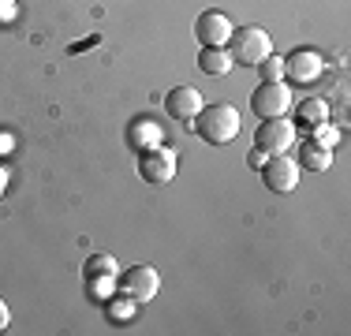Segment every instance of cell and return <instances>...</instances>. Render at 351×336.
I'll list each match as a JSON object with an SVG mask.
<instances>
[{
  "instance_id": "cell-1",
  "label": "cell",
  "mask_w": 351,
  "mask_h": 336,
  "mask_svg": "<svg viewBox=\"0 0 351 336\" xmlns=\"http://www.w3.org/2000/svg\"><path fill=\"white\" fill-rule=\"evenodd\" d=\"M191 123H195L198 139L210 142V146H228V142H236L239 128H243L239 108L236 105H224V101H217V105H202V112H198Z\"/></svg>"
},
{
  "instance_id": "cell-2",
  "label": "cell",
  "mask_w": 351,
  "mask_h": 336,
  "mask_svg": "<svg viewBox=\"0 0 351 336\" xmlns=\"http://www.w3.org/2000/svg\"><path fill=\"white\" fill-rule=\"evenodd\" d=\"M224 49L232 53V64L258 67L273 53V41H269V30H262V27H232V38Z\"/></svg>"
},
{
  "instance_id": "cell-3",
  "label": "cell",
  "mask_w": 351,
  "mask_h": 336,
  "mask_svg": "<svg viewBox=\"0 0 351 336\" xmlns=\"http://www.w3.org/2000/svg\"><path fill=\"white\" fill-rule=\"evenodd\" d=\"M250 108H254L258 120H277V116H288L291 108V90L288 82H262V86L250 94Z\"/></svg>"
},
{
  "instance_id": "cell-4",
  "label": "cell",
  "mask_w": 351,
  "mask_h": 336,
  "mask_svg": "<svg viewBox=\"0 0 351 336\" xmlns=\"http://www.w3.org/2000/svg\"><path fill=\"white\" fill-rule=\"evenodd\" d=\"M295 146V123L277 116V120H262L254 131V149H262L265 157L269 154H288Z\"/></svg>"
},
{
  "instance_id": "cell-5",
  "label": "cell",
  "mask_w": 351,
  "mask_h": 336,
  "mask_svg": "<svg viewBox=\"0 0 351 336\" xmlns=\"http://www.w3.org/2000/svg\"><path fill=\"white\" fill-rule=\"evenodd\" d=\"M176 165H180V157H176V149H169L165 142H157V146H149L138 154V176L146 183H169L176 176Z\"/></svg>"
},
{
  "instance_id": "cell-6",
  "label": "cell",
  "mask_w": 351,
  "mask_h": 336,
  "mask_svg": "<svg viewBox=\"0 0 351 336\" xmlns=\"http://www.w3.org/2000/svg\"><path fill=\"white\" fill-rule=\"evenodd\" d=\"M82 276H86V288L97 302H105L116 288V276H120V265L112 262L108 254H90L86 265H82Z\"/></svg>"
},
{
  "instance_id": "cell-7",
  "label": "cell",
  "mask_w": 351,
  "mask_h": 336,
  "mask_svg": "<svg viewBox=\"0 0 351 336\" xmlns=\"http://www.w3.org/2000/svg\"><path fill=\"white\" fill-rule=\"evenodd\" d=\"M258 172H262L265 187L277 191V195H288V191L299 187V165H295V157H288V154H269Z\"/></svg>"
},
{
  "instance_id": "cell-8",
  "label": "cell",
  "mask_w": 351,
  "mask_h": 336,
  "mask_svg": "<svg viewBox=\"0 0 351 336\" xmlns=\"http://www.w3.org/2000/svg\"><path fill=\"white\" fill-rule=\"evenodd\" d=\"M116 288L135 302H149L157 296V288H161V276H157L154 265H131L123 269V276H116Z\"/></svg>"
},
{
  "instance_id": "cell-9",
  "label": "cell",
  "mask_w": 351,
  "mask_h": 336,
  "mask_svg": "<svg viewBox=\"0 0 351 336\" xmlns=\"http://www.w3.org/2000/svg\"><path fill=\"white\" fill-rule=\"evenodd\" d=\"M202 94H198L195 86H172L169 94H165V112L172 116V120H180V123H191L198 112H202Z\"/></svg>"
},
{
  "instance_id": "cell-10",
  "label": "cell",
  "mask_w": 351,
  "mask_h": 336,
  "mask_svg": "<svg viewBox=\"0 0 351 336\" xmlns=\"http://www.w3.org/2000/svg\"><path fill=\"white\" fill-rule=\"evenodd\" d=\"M195 38L202 41V45H228L232 19L224 12H202L195 19Z\"/></svg>"
},
{
  "instance_id": "cell-11",
  "label": "cell",
  "mask_w": 351,
  "mask_h": 336,
  "mask_svg": "<svg viewBox=\"0 0 351 336\" xmlns=\"http://www.w3.org/2000/svg\"><path fill=\"white\" fill-rule=\"evenodd\" d=\"M322 67H325V60L314 49H295L291 56H284V75L291 82H314L322 75Z\"/></svg>"
},
{
  "instance_id": "cell-12",
  "label": "cell",
  "mask_w": 351,
  "mask_h": 336,
  "mask_svg": "<svg viewBox=\"0 0 351 336\" xmlns=\"http://www.w3.org/2000/svg\"><path fill=\"white\" fill-rule=\"evenodd\" d=\"M157 142H161V128L154 123V116H135L131 128H128V146L142 154V149L157 146Z\"/></svg>"
},
{
  "instance_id": "cell-13",
  "label": "cell",
  "mask_w": 351,
  "mask_h": 336,
  "mask_svg": "<svg viewBox=\"0 0 351 336\" xmlns=\"http://www.w3.org/2000/svg\"><path fill=\"white\" fill-rule=\"evenodd\" d=\"M232 53L224 45H202V53H198V71L202 75H228L232 71Z\"/></svg>"
},
{
  "instance_id": "cell-14",
  "label": "cell",
  "mask_w": 351,
  "mask_h": 336,
  "mask_svg": "<svg viewBox=\"0 0 351 336\" xmlns=\"http://www.w3.org/2000/svg\"><path fill=\"white\" fill-rule=\"evenodd\" d=\"M299 168H306V172H325V168L332 165V149H325V146H317L314 139H306V142H299Z\"/></svg>"
},
{
  "instance_id": "cell-15",
  "label": "cell",
  "mask_w": 351,
  "mask_h": 336,
  "mask_svg": "<svg viewBox=\"0 0 351 336\" xmlns=\"http://www.w3.org/2000/svg\"><path fill=\"white\" fill-rule=\"evenodd\" d=\"M295 120H299V123H306V128H314V123H325V120H329V101H322V97H306V101H299Z\"/></svg>"
},
{
  "instance_id": "cell-16",
  "label": "cell",
  "mask_w": 351,
  "mask_h": 336,
  "mask_svg": "<svg viewBox=\"0 0 351 336\" xmlns=\"http://www.w3.org/2000/svg\"><path fill=\"white\" fill-rule=\"evenodd\" d=\"M135 307H138V302L135 299H128V296H108L105 299V314H108V322H128V317L131 314H135Z\"/></svg>"
},
{
  "instance_id": "cell-17",
  "label": "cell",
  "mask_w": 351,
  "mask_h": 336,
  "mask_svg": "<svg viewBox=\"0 0 351 336\" xmlns=\"http://www.w3.org/2000/svg\"><path fill=\"white\" fill-rule=\"evenodd\" d=\"M258 71H262V82H280L284 79V56H265L262 64H258Z\"/></svg>"
},
{
  "instance_id": "cell-18",
  "label": "cell",
  "mask_w": 351,
  "mask_h": 336,
  "mask_svg": "<svg viewBox=\"0 0 351 336\" xmlns=\"http://www.w3.org/2000/svg\"><path fill=\"white\" fill-rule=\"evenodd\" d=\"M314 142H317V146H325V149H332V146L340 142V131L332 128L329 120H325V123H314Z\"/></svg>"
},
{
  "instance_id": "cell-19",
  "label": "cell",
  "mask_w": 351,
  "mask_h": 336,
  "mask_svg": "<svg viewBox=\"0 0 351 336\" xmlns=\"http://www.w3.org/2000/svg\"><path fill=\"white\" fill-rule=\"evenodd\" d=\"M8 317H12V314H8V302H4V299H0V333H4V329H8Z\"/></svg>"
},
{
  "instance_id": "cell-20",
  "label": "cell",
  "mask_w": 351,
  "mask_h": 336,
  "mask_svg": "<svg viewBox=\"0 0 351 336\" xmlns=\"http://www.w3.org/2000/svg\"><path fill=\"white\" fill-rule=\"evenodd\" d=\"M265 165V154L262 149H254V154H250V168H262Z\"/></svg>"
},
{
  "instance_id": "cell-21",
  "label": "cell",
  "mask_w": 351,
  "mask_h": 336,
  "mask_svg": "<svg viewBox=\"0 0 351 336\" xmlns=\"http://www.w3.org/2000/svg\"><path fill=\"white\" fill-rule=\"evenodd\" d=\"M4 191H8V172L0 168V195H4Z\"/></svg>"
}]
</instances>
